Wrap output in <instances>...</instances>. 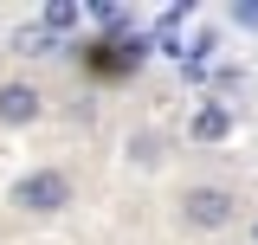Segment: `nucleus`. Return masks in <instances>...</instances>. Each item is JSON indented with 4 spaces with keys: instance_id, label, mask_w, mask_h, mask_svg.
Masks as SVG:
<instances>
[{
    "instance_id": "1",
    "label": "nucleus",
    "mask_w": 258,
    "mask_h": 245,
    "mask_svg": "<svg viewBox=\"0 0 258 245\" xmlns=\"http://www.w3.org/2000/svg\"><path fill=\"white\" fill-rule=\"evenodd\" d=\"M64 200H71V181H64L58 168H39V174H26V181L13 187V207L20 213H58Z\"/></svg>"
},
{
    "instance_id": "2",
    "label": "nucleus",
    "mask_w": 258,
    "mask_h": 245,
    "mask_svg": "<svg viewBox=\"0 0 258 245\" xmlns=\"http://www.w3.org/2000/svg\"><path fill=\"white\" fill-rule=\"evenodd\" d=\"M181 213H187L194 226H226L239 207H232V194H226V187H187V194H181Z\"/></svg>"
},
{
    "instance_id": "3",
    "label": "nucleus",
    "mask_w": 258,
    "mask_h": 245,
    "mask_svg": "<svg viewBox=\"0 0 258 245\" xmlns=\"http://www.w3.org/2000/svg\"><path fill=\"white\" fill-rule=\"evenodd\" d=\"M39 116V91L32 84H0V122H32Z\"/></svg>"
},
{
    "instance_id": "4",
    "label": "nucleus",
    "mask_w": 258,
    "mask_h": 245,
    "mask_svg": "<svg viewBox=\"0 0 258 245\" xmlns=\"http://www.w3.org/2000/svg\"><path fill=\"white\" fill-rule=\"evenodd\" d=\"M226 136H232V110L226 103H207L194 116V142H226Z\"/></svg>"
},
{
    "instance_id": "5",
    "label": "nucleus",
    "mask_w": 258,
    "mask_h": 245,
    "mask_svg": "<svg viewBox=\"0 0 258 245\" xmlns=\"http://www.w3.org/2000/svg\"><path fill=\"white\" fill-rule=\"evenodd\" d=\"M78 20H84V7H78V0H45V32H71Z\"/></svg>"
},
{
    "instance_id": "6",
    "label": "nucleus",
    "mask_w": 258,
    "mask_h": 245,
    "mask_svg": "<svg viewBox=\"0 0 258 245\" xmlns=\"http://www.w3.org/2000/svg\"><path fill=\"white\" fill-rule=\"evenodd\" d=\"M52 39H58V32H45V26H26V32H20V52H52Z\"/></svg>"
},
{
    "instance_id": "7",
    "label": "nucleus",
    "mask_w": 258,
    "mask_h": 245,
    "mask_svg": "<svg viewBox=\"0 0 258 245\" xmlns=\"http://www.w3.org/2000/svg\"><path fill=\"white\" fill-rule=\"evenodd\" d=\"M232 13H239V20H245V26H258V0H239V7H232Z\"/></svg>"
}]
</instances>
